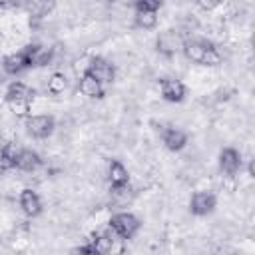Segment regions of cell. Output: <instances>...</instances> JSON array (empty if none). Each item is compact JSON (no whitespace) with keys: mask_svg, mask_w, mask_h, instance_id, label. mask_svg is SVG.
<instances>
[{"mask_svg":"<svg viewBox=\"0 0 255 255\" xmlns=\"http://www.w3.org/2000/svg\"><path fill=\"white\" fill-rule=\"evenodd\" d=\"M181 52L185 54L187 60L201 64V66H219L221 64V54L207 40H185Z\"/></svg>","mask_w":255,"mask_h":255,"instance_id":"cell-1","label":"cell"},{"mask_svg":"<svg viewBox=\"0 0 255 255\" xmlns=\"http://www.w3.org/2000/svg\"><path fill=\"white\" fill-rule=\"evenodd\" d=\"M110 229L122 239H131L139 231V219L129 211H120V213L112 215Z\"/></svg>","mask_w":255,"mask_h":255,"instance_id":"cell-2","label":"cell"},{"mask_svg":"<svg viewBox=\"0 0 255 255\" xmlns=\"http://www.w3.org/2000/svg\"><path fill=\"white\" fill-rule=\"evenodd\" d=\"M54 128H56V120L54 116H48V114H38V116H30L26 120V131L36 137V139H46L54 133Z\"/></svg>","mask_w":255,"mask_h":255,"instance_id":"cell-3","label":"cell"},{"mask_svg":"<svg viewBox=\"0 0 255 255\" xmlns=\"http://www.w3.org/2000/svg\"><path fill=\"white\" fill-rule=\"evenodd\" d=\"M155 44H157V52H161L163 56H175L177 52L183 50L185 38L177 30H163L157 36V42Z\"/></svg>","mask_w":255,"mask_h":255,"instance_id":"cell-4","label":"cell"},{"mask_svg":"<svg viewBox=\"0 0 255 255\" xmlns=\"http://www.w3.org/2000/svg\"><path fill=\"white\" fill-rule=\"evenodd\" d=\"M217 207V197L211 191H195L189 201V211L197 217H205L213 213Z\"/></svg>","mask_w":255,"mask_h":255,"instance_id":"cell-5","label":"cell"},{"mask_svg":"<svg viewBox=\"0 0 255 255\" xmlns=\"http://www.w3.org/2000/svg\"><path fill=\"white\" fill-rule=\"evenodd\" d=\"M34 98V92L24 84V82H12L6 90V102L12 104L14 108H22L28 110L30 102Z\"/></svg>","mask_w":255,"mask_h":255,"instance_id":"cell-6","label":"cell"},{"mask_svg":"<svg viewBox=\"0 0 255 255\" xmlns=\"http://www.w3.org/2000/svg\"><path fill=\"white\" fill-rule=\"evenodd\" d=\"M86 74H90L92 78H96L100 84H112L116 80V68L104 60V58H92L88 68H86Z\"/></svg>","mask_w":255,"mask_h":255,"instance_id":"cell-7","label":"cell"},{"mask_svg":"<svg viewBox=\"0 0 255 255\" xmlns=\"http://www.w3.org/2000/svg\"><path fill=\"white\" fill-rule=\"evenodd\" d=\"M159 90H161V98L165 102H171V104H177L185 98V86L175 78L159 80Z\"/></svg>","mask_w":255,"mask_h":255,"instance_id":"cell-8","label":"cell"},{"mask_svg":"<svg viewBox=\"0 0 255 255\" xmlns=\"http://www.w3.org/2000/svg\"><path fill=\"white\" fill-rule=\"evenodd\" d=\"M241 153L235 149V147H223L221 153H219V169L225 173V175H235L239 169H241Z\"/></svg>","mask_w":255,"mask_h":255,"instance_id":"cell-9","label":"cell"},{"mask_svg":"<svg viewBox=\"0 0 255 255\" xmlns=\"http://www.w3.org/2000/svg\"><path fill=\"white\" fill-rule=\"evenodd\" d=\"M2 68H4V72H6V74L16 76V74L24 72L26 68H30V60H28L26 52H24V50H20V52H14V54L4 56V60H2Z\"/></svg>","mask_w":255,"mask_h":255,"instance_id":"cell-10","label":"cell"},{"mask_svg":"<svg viewBox=\"0 0 255 255\" xmlns=\"http://www.w3.org/2000/svg\"><path fill=\"white\" fill-rule=\"evenodd\" d=\"M20 207L28 217H38L42 213V199L34 189H22L20 193Z\"/></svg>","mask_w":255,"mask_h":255,"instance_id":"cell-11","label":"cell"},{"mask_svg":"<svg viewBox=\"0 0 255 255\" xmlns=\"http://www.w3.org/2000/svg\"><path fill=\"white\" fill-rule=\"evenodd\" d=\"M161 139H163V145L169 151H179L187 143V133L181 131V129H177V128H165L161 131Z\"/></svg>","mask_w":255,"mask_h":255,"instance_id":"cell-12","label":"cell"},{"mask_svg":"<svg viewBox=\"0 0 255 255\" xmlns=\"http://www.w3.org/2000/svg\"><path fill=\"white\" fill-rule=\"evenodd\" d=\"M108 179H110L112 187H126L129 183V173L122 161L112 159L110 167H108Z\"/></svg>","mask_w":255,"mask_h":255,"instance_id":"cell-13","label":"cell"},{"mask_svg":"<svg viewBox=\"0 0 255 255\" xmlns=\"http://www.w3.org/2000/svg\"><path fill=\"white\" fill-rule=\"evenodd\" d=\"M42 165V157L34 151V149H20L18 153V159H16V167L22 169V171H36L38 167Z\"/></svg>","mask_w":255,"mask_h":255,"instance_id":"cell-14","label":"cell"},{"mask_svg":"<svg viewBox=\"0 0 255 255\" xmlns=\"http://www.w3.org/2000/svg\"><path fill=\"white\" fill-rule=\"evenodd\" d=\"M80 92L86 96V98H104V84H100L96 78H92L90 74L84 72V76L80 78V84H78Z\"/></svg>","mask_w":255,"mask_h":255,"instance_id":"cell-15","label":"cell"},{"mask_svg":"<svg viewBox=\"0 0 255 255\" xmlns=\"http://www.w3.org/2000/svg\"><path fill=\"white\" fill-rule=\"evenodd\" d=\"M18 153H20V147H16V143H12V141L4 143V145H2V149H0V165H2L4 169L16 167Z\"/></svg>","mask_w":255,"mask_h":255,"instance_id":"cell-16","label":"cell"},{"mask_svg":"<svg viewBox=\"0 0 255 255\" xmlns=\"http://www.w3.org/2000/svg\"><path fill=\"white\" fill-rule=\"evenodd\" d=\"M90 245H92L94 253H108L114 247V239L108 233H94L90 239Z\"/></svg>","mask_w":255,"mask_h":255,"instance_id":"cell-17","label":"cell"},{"mask_svg":"<svg viewBox=\"0 0 255 255\" xmlns=\"http://www.w3.org/2000/svg\"><path fill=\"white\" fill-rule=\"evenodd\" d=\"M157 24V10H135V26L151 30Z\"/></svg>","mask_w":255,"mask_h":255,"instance_id":"cell-18","label":"cell"},{"mask_svg":"<svg viewBox=\"0 0 255 255\" xmlns=\"http://www.w3.org/2000/svg\"><path fill=\"white\" fill-rule=\"evenodd\" d=\"M66 86H68V82H66V76L62 72H54L50 76V80H48V92L54 94V96L62 94L66 90Z\"/></svg>","mask_w":255,"mask_h":255,"instance_id":"cell-19","label":"cell"},{"mask_svg":"<svg viewBox=\"0 0 255 255\" xmlns=\"http://www.w3.org/2000/svg\"><path fill=\"white\" fill-rule=\"evenodd\" d=\"M52 6H54V0H28V8H30V12L36 14V16H44V14H48V12L52 10Z\"/></svg>","mask_w":255,"mask_h":255,"instance_id":"cell-20","label":"cell"},{"mask_svg":"<svg viewBox=\"0 0 255 255\" xmlns=\"http://www.w3.org/2000/svg\"><path fill=\"white\" fill-rule=\"evenodd\" d=\"M135 10H159L163 0H133Z\"/></svg>","mask_w":255,"mask_h":255,"instance_id":"cell-21","label":"cell"},{"mask_svg":"<svg viewBox=\"0 0 255 255\" xmlns=\"http://www.w3.org/2000/svg\"><path fill=\"white\" fill-rule=\"evenodd\" d=\"M195 4H197L201 10L209 12V10H215V8L221 4V0H195Z\"/></svg>","mask_w":255,"mask_h":255,"instance_id":"cell-22","label":"cell"},{"mask_svg":"<svg viewBox=\"0 0 255 255\" xmlns=\"http://www.w3.org/2000/svg\"><path fill=\"white\" fill-rule=\"evenodd\" d=\"M106 2H112V0H106Z\"/></svg>","mask_w":255,"mask_h":255,"instance_id":"cell-23","label":"cell"}]
</instances>
